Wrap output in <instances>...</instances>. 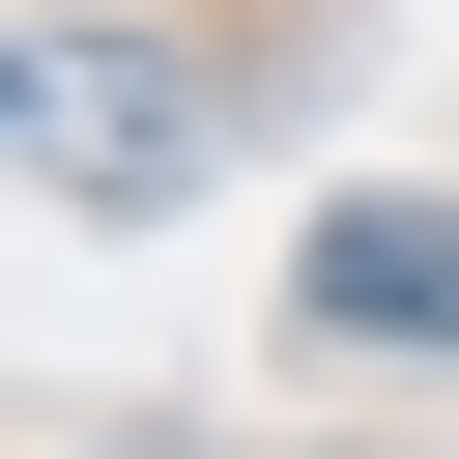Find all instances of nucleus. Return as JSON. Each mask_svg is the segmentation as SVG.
Returning a JSON list of instances; mask_svg holds the SVG:
<instances>
[{
    "label": "nucleus",
    "mask_w": 459,
    "mask_h": 459,
    "mask_svg": "<svg viewBox=\"0 0 459 459\" xmlns=\"http://www.w3.org/2000/svg\"><path fill=\"white\" fill-rule=\"evenodd\" d=\"M0 143H29V201H172V172H201V86L115 57V29H29V57H0Z\"/></svg>",
    "instance_id": "1"
},
{
    "label": "nucleus",
    "mask_w": 459,
    "mask_h": 459,
    "mask_svg": "<svg viewBox=\"0 0 459 459\" xmlns=\"http://www.w3.org/2000/svg\"><path fill=\"white\" fill-rule=\"evenodd\" d=\"M287 316H316V344H459V201H344V230L287 258Z\"/></svg>",
    "instance_id": "2"
}]
</instances>
